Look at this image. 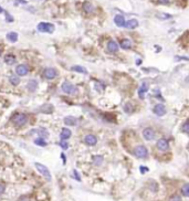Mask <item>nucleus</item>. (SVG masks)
I'll list each match as a JSON object with an SVG mask.
<instances>
[{"label": "nucleus", "instance_id": "20", "mask_svg": "<svg viewBox=\"0 0 189 201\" xmlns=\"http://www.w3.org/2000/svg\"><path fill=\"white\" fill-rule=\"evenodd\" d=\"M114 22L117 27H125V19L123 16H121V14H117L115 16V18H114Z\"/></svg>", "mask_w": 189, "mask_h": 201}, {"label": "nucleus", "instance_id": "39", "mask_svg": "<svg viewBox=\"0 0 189 201\" xmlns=\"http://www.w3.org/2000/svg\"><path fill=\"white\" fill-rule=\"evenodd\" d=\"M4 192H5V186L0 183V196H1V195H2Z\"/></svg>", "mask_w": 189, "mask_h": 201}, {"label": "nucleus", "instance_id": "29", "mask_svg": "<svg viewBox=\"0 0 189 201\" xmlns=\"http://www.w3.org/2000/svg\"><path fill=\"white\" fill-rule=\"evenodd\" d=\"M156 17L158 19H160V20H167V19H170L171 16L168 14H157Z\"/></svg>", "mask_w": 189, "mask_h": 201}, {"label": "nucleus", "instance_id": "28", "mask_svg": "<svg viewBox=\"0 0 189 201\" xmlns=\"http://www.w3.org/2000/svg\"><path fill=\"white\" fill-rule=\"evenodd\" d=\"M181 193L185 197H189V183H186L181 188Z\"/></svg>", "mask_w": 189, "mask_h": 201}, {"label": "nucleus", "instance_id": "4", "mask_svg": "<svg viewBox=\"0 0 189 201\" xmlns=\"http://www.w3.org/2000/svg\"><path fill=\"white\" fill-rule=\"evenodd\" d=\"M34 167L37 168V170L40 172V174L44 177V178L48 180V181H50L51 180V174H50V170L48 169V167L44 166V165L40 164V163H34Z\"/></svg>", "mask_w": 189, "mask_h": 201}, {"label": "nucleus", "instance_id": "23", "mask_svg": "<svg viewBox=\"0 0 189 201\" xmlns=\"http://www.w3.org/2000/svg\"><path fill=\"white\" fill-rule=\"evenodd\" d=\"M20 76L19 75H17V74H12V75H10L9 76V82L12 84V85H19L20 84Z\"/></svg>", "mask_w": 189, "mask_h": 201}, {"label": "nucleus", "instance_id": "21", "mask_svg": "<svg viewBox=\"0 0 189 201\" xmlns=\"http://www.w3.org/2000/svg\"><path fill=\"white\" fill-rule=\"evenodd\" d=\"M83 10L85 14H93L94 12V6L91 2H84L83 4Z\"/></svg>", "mask_w": 189, "mask_h": 201}, {"label": "nucleus", "instance_id": "18", "mask_svg": "<svg viewBox=\"0 0 189 201\" xmlns=\"http://www.w3.org/2000/svg\"><path fill=\"white\" fill-rule=\"evenodd\" d=\"M147 91H148V84L147 83H143V84L141 85V87H139V90H138L139 98H142V100H143L144 97H145V94H146V92Z\"/></svg>", "mask_w": 189, "mask_h": 201}, {"label": "nucleus", "instance_id": "37", "mask_svg": "<svg viewBox=\"0 0 189 201\" xmlns=\"http://www.w3.org/2000/svg\"><path fill=\"white\" fill-rule=\"evenodd\" d=\"M73 175H74V177H75V179H76L78 181H81V178H80V175L78 174V171H76V170H73Z\"/></svg>", "mask_w": 189, "mask_h": 201}, {"label": "nucleus", "instance_id": "35", "mask_svg": "<svg viewBox=\"0 0 189 201\" xmlns=\"http://www.w3.org/2000/svg\"><path fill=\"white\" fill-rule=\"evenodd\" d=\"M125 112L126 113H132L133 112V107H132V105H131V103H127L126 105H125Z\"/></svg>", "mask_w": 189, "mask_h": 201}, {"label": "nucleus", "instance_id": "10", "mask_svg": "<svg viewBox=\"0 0 189 201\" xmlns=\"http://www.w3.org/2000/svg\"><path fill=\"white\" fill-rule=\"evenodd\" d=\"M153 112L157 116H163V115L166 114V107H165V105H163V104H157V105L154 106Z\"/></svg>", "mask_w": 189, "mask_h": 201}, {"label": "nucleus", "instance_id": "16", "mask_svg": "<svg viewBox=\"0 0 189 201\" xmlns=\"http://www.w3.org/2000/svg\"><path fill=\"white\" fill-rule=\"evenodd\" d=\"M6 38H7V40H8L9 42H11V43H14V42L18 41L19 36H18V33H17V32L11 31V32H8V33H7Z\"/></svg>", "mask_w": 189, "mask_h": 201}, {"label": "nucleus", "instance_id": "12", "mask_svg": "<svg viewBox=\"0 0 189 201\" xmlns=\"http://www.w3.org/2000/svg\"><path fill=\"white\" fill-rule=\"evenodd\" d=\"M84 143L88 145V146H94L96 145L97 143V138L95 135H92V134H88L84 137Z\"/></svg>", "mask_w": 189, "mask_h": 201}, {"label": "nucleus", "instance_id": "34", "mask_svg": "<svg viewBox=\"0 0 189 201\" xmlns=\"http://www.w3.org/2000/svg\"><path fill=\"white\" fill-rule=\"evenodd\" d=\"M183 132L189 134V120H187V122L183 125Z\"/></svg>", "mask_w": 189, "mask_h": 201}, {"label": "nucleus", "instance_id": "36", "mask_svg": "<svg viewBox=\"0 0 189 201\" xmlns=\"http://www.w3.org/2000/svg\"><path fill=\"white\" fill-rule=\"evenodd\" d=\"M169 201H181V199H180L179 196H176V195H175V196L171 197L170 200H169Z\"/></svg>", "mask_w": 189, "mask_h": 201}, {"label": "nucleus", "instance_id": "33", "mask_svg": "<svg viewBox=\"0 0 189 201\" xmlns=\"http://www.w3.org/2000/svg\"><path fill=\"white\" fill-rule=\"evenodd\" d=\"M14 17L9 14V12H6V21L7 22H14Z\"/></svg>", "mask_w": 189, "mask_h": 201}, {"label": "nucleus", "instance_id": "15", "mask_svg": "<svg viewBox=\"0 0 189 201\" xmlns=\"http://www.w3.org/2000/svg\"><path fill=\"white\" fill-rule=\"evenodd\" d=\"M4 61H5V63L7 64V65H14V64L17 62V58H16L14 54H7V55H5Z\"/></svg>", "mask_w": 189, "mask_h": 201}, {"label": "nucleus", "instance_id": "14", "mask_svg": "<svg viewBox=\"0 0 189 201\" xmlns=\"http://www.w3.org/2000/svg\"><path fill=\"white\" fill-rule=\"evenodd\" d=\"M71 135H72V132L70 130L69 128H62V130L60 133V138L61 140H68L70 137H71Z\"/></svg>", "mask_w": 189, "mask_h": 201}, {"label": "nucleus", "instance_id": "8", "mask_svg": "<svg viewBox=\"0 0 189 201\" xmlns=\"http://www.w3.org/2000/svg\"><path fill=\"white\" fill-rule=\"evenodd\" d=\"M156 147H157V149H159L160 151H166L169 149V144L167 142V139H165V138H160V139L157 140Z\"/></svg>", "mask_w": 189, "mask_h": 201}, {"label": "nucleus", "instance_id": "7", "mask_svg": "<svg viewBox=\"0 0 189 201\" xmlns=\"http://www.w3.org/2000/svg\"><path fill=\"white\" fill-rule=\"evenodd\" d=\"M29 73V66L27 64H19L16 66V74L19 75L20 78L21 76H26Z\"/></svg>", "mask_w": 189, "mask_h": 201}, {"label": "nucleus", "instance_id": "41", "mask_svg": "<svg viewBox=\"0 0 189 201\" xmlns=\"http://www.w3.org/2000/svg\"><path fill=\"white\" fill-rule=\"evenodd\" d=\"M175 60L176 61H178V60H186V61H188V58H178V56H176L175 58Z\"/></svg>", "mask_w": 189, "mask_h": 201}, {"label": "nucleus", "instance_id": "32", "mask_svg": "<svg viewBox=\"0 0 189 201\" xmlns=\"http://www.w3.org/2000/svg\"><path fill=\"white\" fill-rule=\"evenodd\" d=\"M59 145H60V147L62 149H68V148H69V144H68L66 140H61Z\"/></svg>", "mask_w": 189, "mask_h": 201}, {"label": "nucleus", "instance_id": "2", "mask_svg": "<svg viewBox=\"0 0 189 201\" xmlns=\"http://www.w3.org/2000/svg\"><path fill=\"white\" fill-rule=\"evenodd\" d=\"M61 88H62V91L64 92L65 94H69V95H76L78 92V87L75 86L74 84H72V83L68 82V81L62 83Z\"/></svg>", "mask_w": 189, "mask_h": 201}, {"label": "nucleus", "instance_id": "25", "mask_svg": "<svg viewBox=\"0 0 189 201\" xmlns=\"http://www.w3.org/2000/svg\"><path fill=\"white\" fill-rule=\"evenodd\" d=\"M131 46H132V42H131L129 39H123V40L121 41V48H122V49L127 50V49H131Z\"/></svg>", "mask_w": 189, "mask_h": 201}, {"label": "nucleus", "instance_id": "40", "mask_svg": "<svg viewBox=\"0 0 189 201\" xmlns=\"http://www.w3.org/2000/svg\"><path fill=\"white\" fill-rule=\"evenodd\" d=\"M141 170H142V172L144 174V172H147V171H148V168H146V167L144 168L143 166H142V167H141Z\"/></svg>", "mask_w": 189, "mask_h": 201}, {"label": "nucleus", "instance_id": "38", "mask_svg": "<svg viewBox=\"0 0 189 201\" xmlns=\"http://www.w3.org/2000/svg\"><path fill=\"white\" fill-rule=\"evenodd\" d=\"M158 2L160 5H168L169 4V0H158Z\"/></svg>", "mask_w": 189, "mask_h": 201}, {"label": "nucleus", "instance_id": "30", "mask_svg": "<svg viewBox=\"0 0 189 201\" xmlns=\"http://www.w3.org/2000/svg\"><path fill=\"white\" fill-rule=\"evenodd\" d=\"M41 108L42 110H40V112H43V113H46V114H48V113H51L50 110H48V108H52V110H53V106L50 105V104H44Z\"/></svg>", "mask_w": 189, "mask_h": 201}, {"label": "nucleus", "instance_id": "6", "mask_svg": "<svg viewBox=\"0 0 189 201\" xmlns=\"http://www.w3.org/2000/svg\"><path fill=\"white\" fill-rule=\"evenodd\" d=\"M134 155L136 156L137 158H141V159L146 158L148 156L147 148L145 146H143V145H138V146L135 148V150H134Z\"/></svg>", "mask_w": 189, "mask_h": 201}, {"label": "nucleus", "instance_id": "3", "mask_svg": "<svg viewBox=\"0 0 189 201\" xmlns=\"http://www.w3.org/2000/svg\"><path fill=\"white\" fill-rule=\"evenodd\" d=\"M54 24L50 22H40L37 26V30L41 33H53L54 32Z\"/></svg>", "mask_w": 189, "mask_h": 201}, {"label": "nucleus", "instance_id": "9", "mask_svg": "<svg viewBox=\"0 0 189 201\" xmlns=\"http://www.w3.org/2000/svg\"><path fill=\"white\" fill-rule=\"evenodd\" d=\"M30 134H37L39 137H43V138L49 137V132L44 127H39V128H36V129H32L30 132Z\"/></svg>", "mask_w": 189, "mask_h": 201}, {"label": "nucleus", "instance_id": "1", "mask_svg": "<svg viewBox=\"0 0 189 201\" xmlns=\"http://www.w3.org/2000/svg\"><path fill=\"white\" fill-rule=\"evenodd\" d=\"M28 122V116L24 113H16L12 116V123L17 127H22Z\"/></svg>", "mask_w": 189, "mask_h": 201}, {"label": "nucleus", "instance_id": "24", "mask_svg": "<svg viewBox=\"0 0 189 201\" xmlns=\"http://www.w3.org/2000/svg\"><path fill=\"white\" fill-rule=\"evenodd\" d=\"M72 71L74 72H78V73H81V74H88V70L83 68V66H81V65H73L72 68H71Z\"/></svg>", "mask_w": 189, "mask_h": 201}, {"label": "nucleus", "instance_id": "11", "mask_svg": "<svg viewBox=\"0 0 189 201\" xmlns=\"http://www.w3.org/2000/svg\"><path fill=\"white\" fill-rule=\"evenodd\" d=\"M38 86H39V83H38V81H37V80H34V78H32V80H29L28 83H27V85H26L27 90H28L29 92H31V93H33V92L37 91Z\"/></svg>", "mask_w": 189, "mask_h": 201}, {"label": "nucleus", "instance_id": "17", "mask_svg": "<svg viewBox=\"0 0 189 201\" xmlns=\"http://www.w3.org/2000/svg\"><path fill=\"white\" fill-rule=\"evenodd\" d=\"M78 123V119L75 118L74 116H66L64 117V124L66 126H75Z\"/></svg>", "mask_w": 189, "mask_h": 201}, {"label": "nucleus", "instance_id": "42", "mask_svg": "<svg viewBox=\"0 0 189 201\" xmlns=\"http://www.w3.org/2000/svg\"><path fill=\"white\" fill-rule=\"evenodd\" d=\"M61 158L63 159V164H65V163H66V158H65L64 154H61Z\"/></svg>", "mask_w": 189, "mask_h": 201}, {"label": "nucleus", "instance_id": "44", "mask_svg": "<svg viewBox=\"0 0 189 201\" xmlns=\"http://www.w3.org/2000/svg\"><path fill=\"white\" fill-rule=\"evenodd\" d=\"M1 53H2V51H1V49H0V56H1Z\"/></svg>", "mask_w": 189, "mask_h": 201}, {"label": "nucleus", "instance_id": "5", "mask_svg": "<svg viewBox=\"0 0 189 201\" xmlns=\"http://www.w3.org/2000/svg\"><path fill=\"white\" fill-rule=\"evenodd\" d=\"M59 75V72L54 68H46L42 72V78L46 80H54Z\"/></svg>", "mask_w": 189, "mask_h": 201}, {"label": "nucleus", "instance_id": "27", "mask_svg": "<svg viewBox=\"0 0 189 201\" xmlns=\"http://www.w3.org/2000/svg\"><path fill=\"white\" fill-rule=\"evenodd\" d=\"M93 164L95 165V166H101L103 164V157L101 155L93 156Z\"/></svg>", "mask_w": 189, "mask_h": 201}, {"label": "nucleus", "instance_id": "26", "mask_svg": "<svg viewBox=\"0 0 189 201\" xmlns=\"http://www.w3.org/2000/svg\"><path fill=\"white\" fill-rule=\"evenodd\" d=\"M34 144H36L37 146H40V147H46V145H48L46 138H43V137H37L34 139Z\"/></svg>", "mask_w": 189, "mask_h": 201}, {"label": "nucleus", "instance_id": "43", "mask_svg": "<svg viewBox=\"0 0 189 201\" xmlns=\"http://www.w3.org/2000/svg\"><path fill=\"white\" fill-rule=\"evenodd\" d=\"M2 12H4V9H2V7L0 6V14H2Z\"/></svg>", "mask_w": 189, "mask_h": 201}, {"label": "nucleus", "instance_id": "19", "mask_svg": "<svg viewBox=\"0 0 189 201\" xmlns=\"http://www.w3.org/2000/svg\"><path fill=\"white\" fill-rule=\"evenodd\" d=\"M107 50L110 51L111 53H115L118 51V44L115 41H110L107 43Z\"/></svg>", "mask_w": 189, "mask_h": 201}, {"label": "nucleus", "instance_id": "31", "mask_svg": "<svg viewBox=\"0 0 189 201\" xmlns=\"http://www.w3.org/2000/svg\"><path fill=\"white\" fill-rule=\"evenodd\" d=\"M14 6H20V5H28V1L27 0H14Z\"/></svg>", "mask_w": 189, "mask_h": 201}, {"label": "nucleus", "instance_id": "22", "mask_svg": "<svg viewBox=\"0 0 189 201\" xmlns=\"http://www.w3.org/2000/svg\"><path fill=\"white\" fill-rule=\"evenodd\" d=\"M137 26H138V21L136 19H131L127 22H125V27L127 29H135Z\"/></svg>", "mask_w": 189, "mask_h": 201}, {"label": "nucleus", "instance_id": "13", "mask_svg": "<svg viewBox=\"0 0 189 201\" xmlns=\"http://www.w3.org/2000/svg\"><path fill=\"white\" fill-rule=\"evenodd\" d=\"M143 137L146 139V140H153L155 138V132L152 128H145L143 130Z\"/></svg>", "mask_w": 189, "mask_h": 201}]
</instances>
